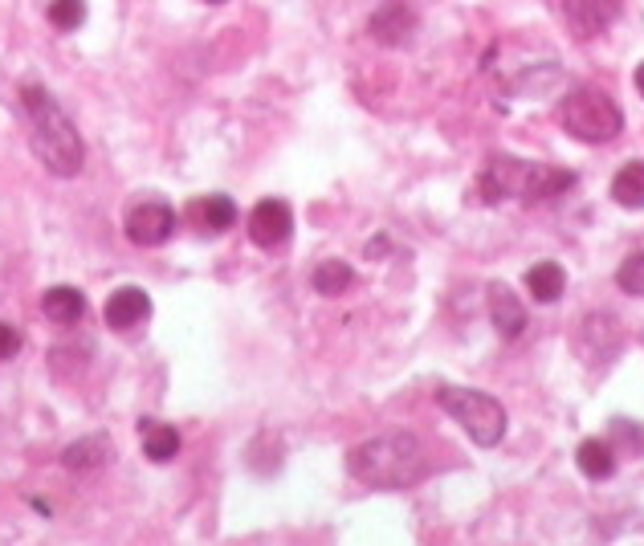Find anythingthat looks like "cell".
<instances>
[{"mask_svg":"<svg viewBox=\"0 0 644 546\" xmlns=\"http://www.w3.org/2000/svg\"><path fill=\"white\" fill-rule=\"evenodd\" d=\"M21 106H25V118H30V135H33V151L45 168L61 180L82 172L87 163V147H82V135L74 127L61 102L42 87V82H25L21 87Z\"/></svg>","mask_w":644,"mask_h":546,"instance_id":"6da1fadb","label":"cell"},{"mask_svg":"<svg viewBox=\"0 0 644 546\" xmlns=\"http://www.w3.org/2000/svg\"><path fill=\"white\" fill-rule=\"evenodd\" d=\"M572 187H575V172H567V168H546V163L518 159V156H494L482 168V175H477V192H482L486 204H506V201L543 204V201H558Z\"/></svg>","mask_w":644,"mask_h":546,"instance_id":"7a4b0ae2","label":"cell"},{"mask_svg":"<svg viewBox=\"0 0 644 546\" xmlns=\"http://www.w3.org/2000/svg\"><path fill=\"white\" fill-rule=\"evenodd\" d=\"M347 469L355 481L372 489H404L420 481L429 460H425V448L413 432H384V436H372L347 453Z\"/></svg>","mask_w":644,"mask_h":546,"instance_id":"3957f363","label":"cell"},{"mask_svg":"<svg viewBox=\"0 0 644 546\" xmlns=\"http://www.w3.org/2000/svg\"><path fill=\"white\" fill-rule=\"evenodd\" d=\"M558 127L579 144H608L624 130V115L612 94L596 87H575L558 102Z\"/></svg>","mask_w":644,"mask_h":546,"instance_id":"277c9868","label":"cell"},{"mask_svg":"<svg viewBox=\"0 0 644 546\" xmlns=\"http://www.w3.org/2000/svg\"><path fill=\"white\" fill-rule=\"evenodd\" d=\"M437 403H441L444 412L457 420L461 429L470 432L482 448H494L501 436H506V408H501L489 391L441 384V388H437Z\"/></svg>","mask_w":644,"mask_h":546,"instance_id":"5b68a950","label":"cell"},{"mask_svg":"<svg viewBox=\"0 0 644 546\" xmlns=\"http://www.w3.org/2000/svg\"><path fill=\"white\" fill-rule=\"evenodd\" d=\"M176 229V208L168 201H139L123 216V232L135 244H163Z\"/></svg>","mask_w":644,"mask_h":546,"instance_id":"8992f818","label":"cell"},{"mask_svg":"<svg viewBox=\"0 0 644 546\" xmlns=\"http://www.w3.org/2000/svg\"><path fill=\"white\" fill-rule=\"evenodd\" d=\"M620 9L624 0H563V21L579 42H591L603 30H612Z\"/></svg>","mask_w":644,"mask_h":546,"instance_id":"52a82bcc","label":"cell"},{"mask_svg":"<svg viewBox=\"0 0 644 546\" xmlns=\"http://www.w3.org/2000/svg\"><path fill=\"white\" fill-rule=\"evenodd\" d=\"M294 232V213H290L286 201H261L253 213H249V237L261 249H278V244L290 241Z\"/></svg>","mask_w":644,"mask_h":546,"instance_id":"ba28073f","label":"cell"},{"mask_svg":"<svg viewBox=\"0 0 644 546\" xmlns=\"http://www.w3.org/2000/svg\"><path fill=\"white\" fill-rule=\"evenodd\" d=\"M368 33H372L380 45H408V37L416 33V9L408 0H384L380 9L368 21Z\"/></svg>","mask_w":644,"mask_h":546,"instance_id":"9c48e42d","label":"cell"},{"mask_svg":"<svg viewBox=\"0 0 644 546\" xmlns=\"http://www.w3.org/2000/svg\"><path fill=\"white\" fill-rule=\"evenodd\" d=\"M102 318H106L111 331H135L139 322L151 318V298H147V289H139V286L115 289V294L106 298V306H102Z\"/></svg>","mask_w":644,"mask_h":546,"instance_id":"30bf717a","label":"cell"},{"mask_svg":"<svg viewBox=\"0 0 644 546\" xmlns=\"http://www.w3.org/2000/svg\"><path fill=\"white\" fill-rule=\"evenodd\" d=\"M489 318H494V331L501 339H518V334L527 331V306L518 303L515 289L501 286V282L489 286Z\"/></svg>","mask_w":644,"mask_h":546,"instance_id":"8fae6325","label":"cell"},{"mask_svg":"<svg viewBox=\"0 0 644 546\" xmlns=\"http://www.w3.org/2000/svg\"><path fill=\"white\" fill-rule=\"evenodd\" d=\"M188 220H192V229L196 232H229L237 225V204L229 196H201V201L188 204Z\"/></svg>","mask_w":644,"mask_h":546,"instance_id":"7c38bea8","label":"cell"},{"mask_svg":"<svg viewBox=\"0 0 644 546\" xmlns=\"http://www.w3.org/2000/svg\"><path fill=\"white\" fill-rule=\"evenodd\" d=\"M42 315L54 327H74V322L87 318V294L74 286H49L42 294Z\"/></svg>","mask_w":644,"mask_h":546,"instance_id":"4fadbf2b","label":"cell"},{"mask_svg":"<svg viewBox=\"0 0 644 546\" xmlns=\"http://www.w3.org/2000/svg\"><path fill=\"white\" fill-rule=\"evenodd\" d=\"M111 460V441L102 432H90V436H78L66 453H61V465L74 469V474H94Z\"/></svg>","mask_w":644,"mask_h":546,"instance_id":"5bb4252c","label":"cell"},{"mask_svg":"<svg viewBox=\"0 0 644 546\" xmlns=\"http://www.w3.org/2000/svg\"><path fill=\"white\" fill-rule=\"evenodd\" d=\"M527 289L534 294V303H558L563 298V289H567V273H563V265L558 261H534L527 270Z\"/></svg>","mask_w":644,"mask_h":546,"instance_id":"9a60e30c","label":"cell"},{"mask_svg":"<svg viewBox=\"0 0 644 546\" xmlns=\"http://www.w3.org/2000/svg\"><path fill=\"white\" fill-rule=\"evenodd\" d=\"M612 201L620 208H644V159L624 163L612 180Z\"/></svg>","mask_w":644,"mask_h":546,"instance_id":"2e32d148","label":"cell"},{"mask_svg":"<svg viewBox=\"0 0 644 546\" xmlns=\"http://www.w3.org/2000/svg\"><path fill=\"white\" fill-rule=\"evenodd\" d=\"M575 460H579V469H584V477H591V481H608V477L615 474L612 448L603 445L600 436H591V441H584V445H579V453H575Z\"/></svg>","mask_w":644,"mask_h":546,"instance_id":"e0dca14e","label":"cell"},{"mask_svg":"<svg viewBox=\"0 0 644 546\" xmlns=\"http://www.w3.org/2000/svg\"><path fill=\"white\" fill-rule=\"evenodd\" d=\"M144 457L156 460V465H163V460H172L176 453H180V432L172 429V424H151V420H144Z\"/></svg>","mask_w":644,"mask_h":546,"instance_id":"ac0fdd59","label":"cell"},{"mask_svg":"<svg viewBox=\"0 0 644 546\" xmlns=\"http://www.w3.org/2000/svg\"><path fill=\"white\" fill-rule=\"evenodd\" d=\"M310 282H315V289L323 294V298H339V294H347V289H351V282H355V270H351L347 261H323Z\"/></svg>","mask_w":644,"mask_h":546,"instance_id":"d6986e66","label":"cell"},{"mask_svg":"<svg viewBox=\"0 0 644 546\" xmlns=\"http://www.w3.org/2000/svg\"><path fill=\"white\" fill-rule=\"evenodd\" d=\"M87 21V0H49V25L61 33L82 30Z\"/></svg>","mask_w":644,"mask_h":546,"instance_id":"ffe728a7","label":"cell"},{"mask_svg":"<svg viewBox=\"0 0 644 546\" xmlns=\"http://www.w3.org/2000/svg\"><path fill=\"white\" fill-rule=\"evenodd\" d=\"M615 286L624 289L629 298H644V249H636V253H629V258L620 261Z\"/></svg>","mask_w":644,"mask_h":546,"instance_id":"44dd1931","label":"cell"},{"mask_svg":"<svg viewBox=\"0 0 644 546\" xmlns=\"http://www.w3.org/2000/svg\"><path fill=\"white\" fill-rule=\"evenodd\" d=\"M16 351H21V331L9 327V322H0V363L13 360Z\"/></svg>","mask_w":644,"mask_h":546,"instance_id":"7402d4cb","label":"cell"},{"mask_svg":"<svg viewBox=\"0 0 644 546\" xmlns=\"http://www.w3.org/2000/svg\"><path fill=\"white\" fill-rule=\"evenodd\" d=\"M636 90H641V99H644V61L636 66Z\"/></svg>","mask_w":644,"mask_h":546,"instance_id":"603a6c76","label":"cell"},{"mask_svg":"<svg viewBox=\"0 0 644 546\" xmlns=\"http://www.w3.org/2000/svg\"><path fill=\"white\" fill-rule=\"evenodd\" d=\"M208 4H225V0H208Z\"/></svg>","mask_w":644,"mask_h":546,"instance_id":"cb8c5ba5","label":"cell"}]
</instances>
